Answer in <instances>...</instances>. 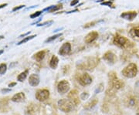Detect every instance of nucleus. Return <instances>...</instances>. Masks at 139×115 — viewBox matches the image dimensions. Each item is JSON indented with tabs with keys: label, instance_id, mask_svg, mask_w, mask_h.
Segmentation results:
<instances>
[{
	"label": "nucleus",
	"instance_id": "nucleus-1",
	"mask_svg": "<svg viewBox=\"0 0 139 115\" xmlns=\"http://www.w3.org/2000/svg\"><path fill=\"white\" fill-rule=\"evenodd\" d=\"M108 77H109V88L113 90V91H118L121 89L125 86L124 83L121 80L117 78L116 73L114 72H110L108 73Z\"/></svg>",
	"mask_w": 139,
	"mask_h": 115
},
{
	"label": "nucleus",
	"instance_id": "nucleus-2",
	"mask_svg": "<svg viewBox=\"0 0 139 115\" xmlns=\"http://www.w3.org/2000/svg\"><path fill=\"white\" fill-rule=\"evenodd\" d=\"M114 43L116 46H117L120 48L122 49H130L132 48L134 46L133 43H131L128 39H127L126 37L117 35L115 36L114 39Z\"/></svg>",
	"mask_w": 139,
	"mask_h": 115
},
{
	"label": "nucleus",
	"instance_id": "nucleus-3",
	"mask_svg": "<svg viewBox=\"0 0 139 115\" xmlns=\"http://www.w3.org/2000/svg\"><path fill=\"white\" fill-rule=\"evenodd\" d=\"M138 67L135 63H130L125 67L121 71V73L124 77L127 78H134L138 73Z\"/></svg>",
	"mask_w": 139,
	"mask_h": 115
},
{
	"label": "nucleus",
	"instance_id": "nucleus-4",
	"mask_svg": "<svg viewBox=\"0 0 139 115\" xmlns=\"http://www.w3.org/2000/svg\"><path fill=\"white\" fill-rule=\"evenodd\" d=\"M58 108L64 113H69L73 109V104L69 99H60L57 102Z\"/></svg>",
	"mask_w": 139,
	"mask_h": 115
},
{
	"label": "nucleus",
	"instance_id": "nucleus-5",
	"mask_svg": "<svg viewBox=\"0 0 139 115\" xmlns=\"http://www.w3.org/2000/svg\"><path fill=\"white\" fill-rule=\"evenodd\" d=\"M99 60L97 58H89L87 59L85 63H82L79 65L80 69L83 70H91L92 69H94V67L98 64Z\"/></svg>",
	"mask_w": 139,
	"mask_h": 115
},
{
	"label": "nucleus",
	"instance_id": "nucleus-6",
	"mask_svg": "<svg viewBox=\"0 0 139 115\" xmlns=\"http://www.w3.org/2000/svg\"><path fill=\"white\" fill-rule=\"evenodd\" d=\"M36 99L39 102H43L49 97V91L46 89L39 90L36 93Z\"/></svg>",
	"mask_w": 139,
	"mask_h": 115
},
{
	"label": "nucleus",
	"instance_id": "nucleus-7",
	"mask_svg": "<svg viewBox=\"0 0 139 115\" xmlns=\"http://www.w3.org/2000/svg\"><path fill=\"white\" fill-rule=\"evenodd\" d=\"M70 87V83L67 81V80H61L60 82H59L58 85H57V91L59 94H64L69 91Z\"/></svg>",
	"mask_w": 139,
	"mask_h": 115
},
{
	"label": "nucleus",
	"instance_id": "nucleus-8",
	"mask_svg": "<svg viewBox=\"0 0 139 115\" xmlns=\"http://www.w3.org/2000/svg\"><path fill=\"white\" fill-rule=\"evenodd\" d=\"M39 110V104H29L25 109V114L26 115H36Z\"/></svg>",
	"mask_w": 139,
	"mask_h": 115
},
{
	"label": "nucleus",
	"instance_id": "nucleus-9",
	"mask_svg": "<svg viewBox=\"0 0 139 115\" xmlns=\"http://www.w3.org/2000/svg\"><path fill=\"white\" fill-rule=\"evenodd\" d=\"M68 99L72 102L74 106H78L80 104L79 94L77 90H73L68 94Z\"/></svg>",
	"mask_w": 139,
	"mask_h": 115
},
{
	"label": "nucleus",
	"instance_id": "nucleus-10",
	"mask_svg": "<svg viewBox=\"0 0 139 115\" xmlns=\"http://www.w3.org/2000/svg\"><path fill=\"white\" fill-rule=\"evenodd\" d=\"M78 82H79V83L80 85L83 86L90 85L92 83V77L86 73H83L79 77Z\"/></svg>",
	"mask_w": 139,
	"mask_h": 115
},
{
	"label": "nucleus",
	"instance_id": "nucleus-11",
	"mask_svg": "<svg viewBox=\"0 0 139 115\" xmlns=\"http://www.w3.org/2000/svg\"><path fill=\"white\" fill-rule=\"evenodd\" d=\"M103 59L107 62V63H110V64H114L115 63V61L117 60V57L115 54H114L112 52L110 51H107V53H105Z\"/></svg>",
	"mask_w": 139,
	"mask_h": 115
},
{
	"label": "nucleus",
	"instance_id": "nucleus-12",
	"mask_svg": "<svg viewBox=\"0 0 139 115\" xmlns=\"http://www.w3.org/2000/svg\"><path fill=\"white\" fill-rule=\"evenodd\" d=\"M71 51V45L70 43H63L62 46L60 48V50H59V54L61 56H65V55H68Z\"/></svg>",
	"mask_w": 139,
	"mask_h": 115
},
{
	"label": "nucleus",
	"instance_id": "nucleus-13",
	"mask_svg": "<svg viewBox=\"0 0 139 115\" xmlns=\"http://www.w3.org/2000/svg\"><path fill=\"white\" fill-rule=\"evenodd\" d=\"M98 33L96 31H93V32H91L90 33H88L87 35L86 36V37L84 38V42L86 43H93L94 41H95L96 39H97L98 37Z\"/></svg>",
	"mask_w": 139,
	"mask_h": 115
},
{
	"label": "nucleus",
	"instance_id": "nucleus-14",
	"mask_svg": "<svg viewBox=\"0 0 139 115\" xmlns=\"http://www.w3.org/2000/svg\"><path fill=\"white\" fill-rule=\"evenodd\" d=\"M137 15H138L137 12H135V11L125 12H123L122 14H120V17L125 19L131 21V20L134 19L136 16H137Z\"/></svg>",
	"mask_w": 139,
	"mask_h": 115
},
{
	"label": "nucleus",
	"instance_id": "nucleus-15",
	"mask_svg": "<svg viewBox=\"0 0 139 115\" xmlns=\"http://www.w3.org/2000/svg\"><path fill=\"white\" fill-rule=\"evenodd\" d=\"M138 98L135 96H132V95L127 98L125 102L126 105L129 107H134L135 106L138 105Z\"/></svg>",
	"mask_w": 139,
	"mask_h": 115
},
{
	"label": "nucleus",
	"instance_id": "nucleus-16",
	"mask_svg": "<svg viewBox=\"0 0 139 115\" xmlns=\"http://www.w3.org/2000/svg\"><path fill=\"white\" fill-rule=\"evenodd\" d=\"M26 99V96L23 92H19L15 94V95L12 96V97L11 98V101L15 103H20V102H23Z\"/></svg>",
	"mask_w": 139,
	"mask_h": 115
},
{
	"label": "nucleus",
	"instance_id": "nucleus-17",
	"mask_svg": "<svg viewBox=\"0 0 139 115\" xmlns=\"http://www.w3.org/2000/svg\"><path fill=\"white\" fill-rule=\"evenodd\" d=\"M29 83L32 86H36L39 83V77L38 74L33 73L29 76Z\"/></svg>",
	"mask_w": 139,
	"mask_h": 115
},
{
	"label": "nucleus",
	"instance_id": "nucleus-18",
	"mask_svg": "<svg viewBox=\"0 0 139 115\" xmlns=\"http://www.w3.org/2000/svg\"><path fill=\"white\" fill-rule=\"evenodd\" d=\"M97 103H98V99L97 98H93L92 100H91L86 104H84L83 108H84L86 110H91L97 104Z\"/></svg>",
	"mask_w": 139,
	"mask_h": 115
},
{
	"label": "nucleus",
	"instance_id": "nucleus-19",
	"mask_svg": "<svg viewBox=\"0 0 139 115\" xmlns=\"http://www.w3.org/2000/svg\"><path fill=\"white\" fill-rule=\"evenodd\" d=\"M129 34L133 39L139 40V26L131 28L129 31Z\"/></svg>",
	"mask_w": 139,
	"mask_h": 115
},
{
	"label": "nucleus",
	"instance_id": "nucleus-20",
	"mask_svg": "<svg viewBox=\"0 0 139 115\" xmlns=\"http://www.w3.org/2000/svg\"><path fill=\"white\" fill-rule=\"evenodd\" d=\"M59 63V59L56 56H53L50 61H49V67H50L52 69H56L58 66Z\"/></svg>",
	"mask_w": 139,
	"mask_h": 115
},
{
	"label": "nucleus",
	"instance_id": "nucleus-21",
	"mask_svg": "<svg viewBox=\"0 0 139 115\" xmlns=\"http://www.w3.org/2000/svg\"><path fill=\"white\" fill-rule=\"evenodd\" d=\"M45 55H46V51H44V50L39 51L34 55V59H35L36 61L40 62L41 60H43V58L45 57Z\"/></svg>",
	"mask_w": 139,
	"mask_h": 115
},
{
	"label": "nucleus",
	"instance_id": "nucleus-22",
	"mask_svg": "<svg viewBox=\"0 0 139 115\" xmlns=\"http://www.w3.org/2000/svg\"><path fill=\"white\" fill-rule=\"evenodd\" d=\"M28 73H29V70H25L24 72H23V73H21L19 74V76L17 77V80H18L19 82H23V81H24L25 79L26 78V77H27V75H28Z\"/></svg>",
	"mask_w": 139,
	"mask_h": 115
},
{
	"label": "nucleus",
	"instance_id": "nucleus-23",
	"mask_svg": "<svg viewBox=\"0 0 139 115\" xmlns=\"http://www.w3.org/2000/svg\"><path fill=\"white\" fill-rule=\"evenodd\" d=\"M62 9V5H52V6H50V7L45 9L44 10L45 11H48L49 12H55V11L58 10V9Z\"/></svg>",
	"mask_w": 139,
	"mask_h": 115
},
{
	"label": "nucleus",
	"instance_id": "nucleus-24",
	"mask_svg": "<svg viewBox=\"0 0 139 115\" xmlns=\"http://www.w3.org/2000/svg\"><path fill=\"white\" fill-rule=\"evenodd\" d=\"M62 35V33H59V34H57V35H54V36H50V37H49V38L47 39L45 41V43H50L52 42L53 40H54L56 39H57L59 36H60Z\"/></svg>",
	"mask_w": 139,
	"mask_h": 115
},
{
	"label": "nucleus",
	"instance_id": "nucleus-25",
	"mask_svg": "<svg viewBox=\"0 0 139 115\" xmlns=\"http://www.w3.org/2000/svg\"><path fill=\"white\" fill-rule=\"evenodd\" d=\"M7 70V66L5 63L0 64V74H4Z\"/></svg>",
	"mask_w": 139,
	"mask_h": 115
},
{
	"label": "nucleus",
	"instance_id": "nucleus-26",
	"mask_svg": "<svg viewBox=\"0 0 139 115\" xmlns=\"http://www.w3.org/2000/svg\"><path fill=\"white\" fill-rule=\"evenodd\" d=\"M34 37H36V35H33V36H27V37H26L25 39H23L22 41H20L19 43H18L19 45H20V44H23V43H26V42H28L29 40H30V39H33Z\"/></svg>",
	"mask_w": 139,
	"mask_h": 115
},
{
	"label": "nucleus",
	"instance_id": "nucleus-27",
	"mask_svg": "<svg viewBox=\"0 0 139 115\" xmlns=\"http://www.w3.org/2000/svg\"><path fill=\"white\" fill-rule=\"evenodd\" d=\"M89 97H90V94L86 92H83V93H82L81 94H80V99H81V100H83V101L88 99Z\"/></svg>",
	"mask_w": 139,
	"mask_h": 115
},
{
	"label": "nucleus",
	"instance_id": "nucleus-28",
	"mask_svg": "<svg viewBox=\"0 0 139 115\" xmlns=\"http://www.w3.org/2000/svg\"><path fill=\"white\" fill-rule=\"evenodd\" d=\"M104 90V84L103 83H101L100 85H99V86H97V90L95 91V94H99L100 92H101L102 91Z\"/></svg>",
	"mask_w": 139,
	"mask_h": 115
},
{
	"label": "nucleus",
	"instance_id": "nucleus-29",
	"mask_svg": "<svg viewBox=\"0 0 139 115\" xmlns=\"http://www.w3.org/2000/svg\"><path fill=\"white\" fill-rule=\"evenodd\" d=\"M134 91H135V94L136 95L139 97V80L135 84V86H134Z\"/></svg>",
	"mask_w": 139,
	"mask_h": 115
},
{
	"label": "nucleus",
	"instance_id": "nucleus-30",
	"mask_svg": "<svg viewBox=\"0 0 139 115\" xmlns=\"http://www.w3.org/2000/svg\"><path fill=\"white\" fill-rule=\"evenodd\" d=\"M42 11H38V12H35V13H33V14H32L30 15V18L31 19H34V18H36V17H38L39 15H40L42 14Z\"/></svg>",
	"mask_w": 139,
	"mask_h": 115
},
{
	"label": "nucleus",
	"instance_id": "nucleus-31",
	"mask_svg": "<svg viewBox=\"0 0 139 115\" xmlns=\"http://www.w3.org/2000/svg\"><path fill=\"white\" fill-rule=\"evenodd\" d=\"M97 23V22L94 21V22H92V23H86L85 26H84V28H89V27H91V26H94V24Z\"/></svg>",
	"mask_w": 139,
	"mask_h": 115
},
{
	"label": "nucleus",
	"instance_id": "nucleus-32",
	"mask_svg": "<svg viewBox=\"0 0 139 115\" xmlns=\"http://www.w3.org/2000/svg\"><path fill=\"white\" fill-rule=\"evenodd\" d=\"M101 5H108V6H111L112 5V1H108V2H102Z\"/></svg>",
	"mask_w": 139,
	"mask_h": 115
},
{
	"label": "nucleus",
	"instance_id": "nucleus-33",
	"mask_svg": "<svg viewBox=\"0 0 139 115\" xmlns=\"http://www.w3.org/2000/svg\"><path fill=\"white\" fill-rule=\"evenodd\" d=\"M24 6H25L24 5H19V6H16V7L13 8V9H12V11H13V12L17 11V10H19V9H22V8H23Z\"/></svg>",
	"mask_w": 139,
	"mask_h": 115
},
{
	"label": "nucleus",
	"instance_id": "nucleus-34",
	"mask_svg": "<svg viewBox=\"0 0 139 115\" xmlns=\"http://www.w3.org/2000/svg\"><path fill=\"white\" fill-rule=\"evenodd\" d=\"M78 2H79V0H73V1L70 2V5L71 6H74L75 5H77Z\"/></svg>",
	"mask_w": 139,
	"mask_h": 115
},
{
	"label": "nucleus",
	"instance_id": "nucleus-35",
	"mask_svg": "<svg viewBox=\"0 0 139 115\" xmlns=\"http://www.w3.org/2000/svg\"><path fill=\"white\" fill-rule=\"evenodd\" d=\"M51 23H53V21H49V22H46V23H41V24H39V25H38V26H44V25H46V24H51Z\"/></svg>",
	"mask_w": 139,
	"mask_h": 115
},
{
	"label": "nucleus",
	"instance_id": "nucleus-36",
	"mask_svg": "<svg viewBox=\"0 0 139 115\" xmlns=\"http://www.w3.org/2000/svg\"><path fill=\"white\" fill-rule=\"evenodd\" d=\"M15 85H16V83H9V87H12V86H15Z\"/></svg>",
	"mask_w": 139,
	"mask_h": 115
},
{
	"label": "nucleus",
	"instance_id": "nucleus-37",
	"mask_svg": "<svg viewBox=\"0 0 139 115\" xmlns=\"http://www.w3.org/2000/svg\"><path fill=\"white\" fill-rule=\"evenodd\" d=\"M6 5H7V3H5V4H2V5H0V9L5 7V6H6Z\"/></svg>",
	"mask_w": 139,
	"mask_h": 115
},
{
	"label": "nucleus",
	"instance_id": "nucleus-38",
	"mask_svg": "<svg viewBox=\"0 0 139 115\" xmlns=\"http://www.w3.org/2000/svg\"><path fill=\"white\" fill-rule=\"evenodd\" d=\"M9 91H10V90H6V89L2 90V92H9Z\"/></svg>",
	"mask_w": 139,
	"mask_h": 115
},
{
	"label": "nucleus",
	"instance_id": "nucleus-39",
	"mask_svg": "<svg viewBox=\"0 0 139 115\" xmlns=\"http://www.w3.org/2000/svg\"><path fill=\"white\" fill-rule=\"evenodd\" d=\"M136 115H139V110L137 111V113H136Z\"/></svg>",
	"mask_w": 139,
	"mask_h": 115
},
{
	"label": "nucleus",
	"instance_id": "nucleus-40",
	"mask_svg": "<svg viewBox=\"0 0 139 115\" xmlns=\"http://www.w3.org/2000/svg\"><path fill=\"white\" fill-rule=\"evenodd\" d=\"M2 53H3V50H2H2H0V55H1V54Z\"/></svg>",
	"mask_w": 139,
	"mask_h": 115
},
{
	"label": "nucleus",
	"instance_id": "nucleus-41",
	"mask_svg": "<svg viewBox=\"0 0 139 115\" xmlns=\"http://www.w3.org/2000/svg\"><path fill=\"white\" fill-rule=\"evenodd\" d=\"M0 39H3V36H0Z\"/></svg>",
	"mask_w": 139,
	"mask_h": 115
}]
</instances>
